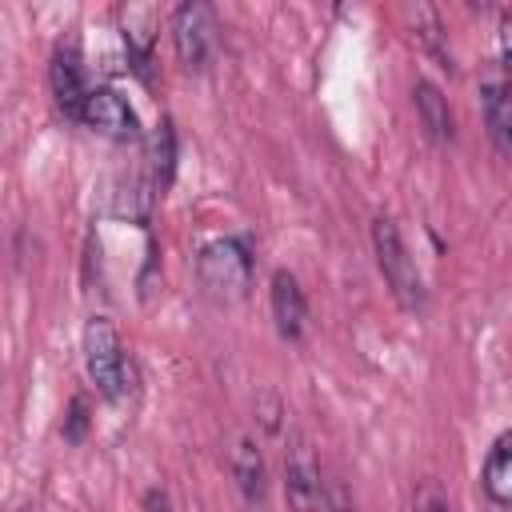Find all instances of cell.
Wrapping results in <instances>:
<instances>
[{"mask_svg":"<svg viewBox=\"0 0 512 512\" xmlns=\"http://www.w3.org/2000/svg\"><path fill=\"white\" fill-rule=\"evenodd\" d=\"M80 348H84V368H88V380L96 384V392L104 400H124L132 388H136V368L132 360L124 356V344H120V332L108 316H92L84 324V336H80Z\"/></svg>","mask_w":512,"mask_h":512,"instance_id":"1","label":"cell"},{"mask_svg":"<svg viewBox=\"0 0 512 512\" xmlns=\"http://www.w3.org/2000/svg\"><path fill=\"white\" fill-rule=\"evenodd\" d=\"M372 252H376V268H380L388 292L396 296V304L408 308V312H420L424 300H428L424 276H420V268H416V260H412V252H408V244H404V236H400L392 216H376L372 220Z\"/></svg>","mask_w":512,"mask_h":512,"instance_id":"2","label":"cell"},{"mask_svg":"<svg viewBox=\"0 0 512 512\" xmlns=\"http://www.w3.org/2000/svg\"><path fill=\"white\" fill-rule=\"evenodd\" d=\"M196 276L216 300H236L252 284V248L240 236L208 240L196 256Z\"/></svg>","mask_w":512,"mask_h":512,"instance_id":"3","label":"cell"},{"mask_svg":"<svg viewBox=\"0 0 512 512\" xmlns=\"http://www.w3.org/2000/svg\"><path fill=\"white\" fill-rule=\"evenodd\" d=\"M172 44H176V56L184 68L192 72H204L212 52H216V20H212V8L208 4H180L172 12Z\"/></svg>","mask_w":512,"mask_h":512,"instance_id":"4","label":"cell"},{"mask_svg":"<svg viewBox=\"0 0 512 512\" xmlns=\"http://www.w3.org/2000/svg\"><path fill=\"white\" fill-rule=\"evenodd\" d=\"M328 480L320 476V464L312 456L308 440H292L284 456V500L292 512H324Z\"/></svg>","mask_w":512,"mask_h":512,"instance_id":"5","label":"cell"},{"mask_svg":"<svg viewBox=\"0 0 512 512\" xmlns=\"http://www.w3.org/2000/svg\"><path fill=\"white\" fill-rule=\"evenodd\" d=\"M80 124H88L92 132L100 136H112V140H136L140 136V120L132 112V104L108 88V84H96L84 100V112H80Z\"/></svg>","mask_w":512,"mask_h":512,"instance_id":"6","label":"cell"},{"mask_svg":"<svg viewBox=\"0 0 512 512\" xmlns=\"http://www.w3.org/2000/svg\"><path fill=\"white\" fill-rule=\"evenodd\" d=\"M268 304H272V320H276L280 340H288V344L304 340V332H308V300H304L300 280H296L288 268H276V272H272Z\"/></svg>","mask_w":512,"mask_h":512,"instance_id":"7","label":"cell"},{"mask_svg":"<svg viewBox=\"0 0 512 512\" xmlns=\"http://www.w3.org/2000/svg\"><path fill=\"white\" fill-rule=\"evenodd\" d=\"M228 472H232L240 496L252 508L264 504V496H268V468H264L260 440L252 432H232V440H228Z\"/></svg>","mask_w":512,"mask_h":512,"instance_id":"8","label":"cell"},{"mask_svg":"<svg viewBox=\"0 0 512 512\" xmlns=\"http://www.w3.org/2000/svg\"><path fill=\"white\" fill-rule=\"evenodd\" d=\"M48 84H52V96H56V108L68 116V120H80L84 112V100H88V84H84V68H80V56L72 48H60L48 64Z\"/></svg>","mask_w":512,"mask_h":512,"instance_id":"9","label":"cell"},{"mask_svg":"<svg viewBox=\"0 0 512 512\" xmlns=\"http://www.w3.org/2000/svg\"><path fill=\"white\" fill-rule=\"evenodd\" d=\"M492 144L512 160V76H488L480 88Z\"/></svg>","mask_w":512,"mask_h":512,"instance_id":"10","label":"cell"},{"mask_svg":"<svg viewBox=\"0 0 512 512\" xmlns=\"http://www.w3.org/2000/svg\"><path fill=\"white\" fill-rule=\"evenodd\" d=\"M412 104L420 116V128L436 140V144H452L456 140V116L448 108V96L432 84V80H416L412 84Z\"/></svg>","mask_w":512,"mask_h":512,"instance_id":"11","label":"cell"},{"mask_svg":"<svg viewBox=\"0 0 512 512\" xmlns=\"http://www.w3.org/2000/svg\"><path fill=\"white\" fill-rule=\"evenodd\" d=\"M480 484H484L492 504L512 512V432H500L496 444L488 448L484 468H480Z\"/></svg>","mask_w":512,"mask_h":512,"instance_id":"12","label":"cell"},{"mask_svg":"<svg viewBox=\"0 0 512 512\" xmlns=\"http://www.w3.org/2000/svg\"><path fill=\"white\" fill-rule=\"evenodd\" d=\"M408 16H412V32H416V40L424 44V52H432L444 68H456L452 48H448V36H444V24H440L436 8H432V4H412V8H408Z\"/></svg>","mask_w":512,"mask_h":512,"instance_id":"13","label":"cell"},{"mask_svg":"<svg viewBox=\"0 0 512 512\" xmlns=\"http://www.w3.org/2000/svg\"><path fill=\"white\" fill-rule=\"evenodd\" d=\"M124 44H128V56H132L136 72L148 80V64H152V12L148 8H128L124 12Z\"/></svg>","mask_w":512,"mask_h":512,"instance_id":"14","label":"cell"},{"mask_svg":"<svg viewBox=\"0 0 512 512\" xmlns=\"http://www.w3.org/2000/svg\"><path fill=\"white\" fill-rule=\"evenodd\" d=\"M172 168H176V132H172V120H160L152 132V144H148V172H152L156 192L168 188Z\"/></svg>","mask_w":512,"mask_h":512,"instance_id":"15","label":"cell"},{"mask_svg":"<svg viewBox=\"0 0 512 512\" xmlns=\"http://www.w3.org/2000/svg\"><path fill=\"white\" fill-rule=\"evenodd\" d=\"M412 512H452V500L440 492V484L424 480L416 488V500H412Z\"/></svg>","mask_w":512,"mask_h":512,"instance_id":"16","label":"cell"},{"mask_svg":"<svg viewBox=\"0 0 512 512\" xmlns=\"http://www.w3.org/2000/svg\"><path fill=\"white\" fill-rule=\"evenodd\" d=\"M256 416H260V424H264V428L276 436V432H280V416H284V404H280V396L264 388V392L256 396Z\"/></svg>","mask_w":512,"mask_h":512,"instance_id":"17","label":"cell"},{"mask_svg":"<svg viewBox=\"0 0 512 512\" xmlns=\"http://www.w3.org/2000/svg\"><path fill=\"white\" fill-rule=\"evenodd\" d=\"M324 512H356V500L348 496V488L340 480H328V496H324Z\"/></svg>","mask_w":512,"mask_h":512,"instance_id":"18","label":"cell"},{"mask_svg":"<svg viewBox=\"0 0 512 512\" xmlns=\"http://www.w3.org/2000/svg\"><path fill=\"white\" fill-rule=\"evenodd\" d=\"M84 424H88V416H84V400L76 396L72 408H68V428H64V436H68V440H80V436H84Z\"/></svg>","mask_w":512,"mask_h":512,"instance_id":"19","label":"cell"},{"mask_svg":"<svg viewBox=\"0 0 512 512\" xmlns=\"http://www.w3.org/2000/svg\"><path fill=\"white\" fill-rule=\"evenodd\" d=\"M144 512H176V508H172V500H168L164 488H148L144 492Z\"/></svg>","mask_w":512,"mask_h":512,"instance_id":"20","label":"cell"},{"mask_svg":"<svg viewBox=\"0 0 512 512\" xmlns=\"http://www.w3.org/2000/svg\"><path fill=\"white\" fill-rule=\"evenodd\" d=\"M20 512H40V504H36V500H24V504H20Z\"/></svg>","mask_w":512,"mask_h":512,"instance_id":"21","label":"cell"}]
</instances>
